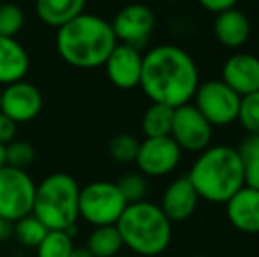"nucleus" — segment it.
Here are the masks:
<instances>
[{
    "instance_id": "obj_1",
    "label": "nucleus",
    "mask_w": 259,
    "mask_h": 257,
    "mask_svg": "<svg viewBox=\"0 0 259 257\" xmlns=\"http://www.w3.org/2000/svg\"><path fill=\"white\" fill-rule=\"evenodd\" d=\"M192 55L175 44H159L143 55L140 88L150 102L178 108L189 104L199 86Z\"/></svg>"
},
{
    "instance_id": "obj_2",
    "label": "nucleus",
    "mask_w": 259,
    "mask_h": 257,
    "mask_svg": "<svg viewBox=\"0 0 259 257\" xmlns=\"http://www.w3.org/2000/svg\"><path fill=\"white\" fill-rule=\"evenodd\" d=\"M116 44L111 23L87 11L57 28L55 35L58 57L74 69L103 67Z\"/></svg>"
},
{
    "instance_id": "obj_3",
    "label": "nucleus",
    "mask_w": 259,
    "mask_h": 257,
    "mask_svg": "<svg viewBox=\"0 0 259 257\" xmlns=\"http://www.w3.org/2000/svg\"><path fill=\"white\" fill-rule=\"evenodd\" d=\"M187 178L199 199L221 204L243 187V161L233 146H208L198 153Z\"/></svg>"
},
{
    "instance_id": "obj_4",
    "label": "nucleus",
    "mask_w": 259,
    "mask_h": 257,
    "mask_svg": "<svg viewBox=\"0 0 259 257\" xmlns=\"http://www.w3.org/2000/svg\"><path fill=\"white\" fill-rule=\"evenodd\" d=\"M115 226L122 236L123 247L143 257H155L166 252L173 236L171 220L159 204L147 199L127 204Z\"/></svg>"
},
{
    "instance_id": "obj_5",
    "label": "nucleus",
    "mask_w": 259,
    "mask_h": 257,
    "mask_svg": "<svg viewBox=\"0 0 259 257\" xmlns=\"http://www.w3.org/2000/svg\"><path fill=\"white\" fill-rule=\"evenodd\" d=\"M79 183L69 173H52L35 185L32 215L50 231H67L74 234L79 219Z\"/></svg>"
},
{
    "instance_id": "obj_6",
    "label": "nucleus",
    "mask_w": 259,
    "mask_h": 257,
    "mask_svg": "<svg viewBox=\"0 0 259 257\" xmlns=\"http://www.w3.org/2000/svg\"><path fill=\"white\" fill-rule=\"evenodd\" d=\"M125 208L127 201L115 182L94 180L79 189V219L92 227L115 226Z\"/></svg>"
},
{
    "instance_id": "obj_7",
    "label": "nucleus",
    "mask_w": 259,
    "mask_h": 257,
    "mask_svg": "<svg viewBox=\"0 0 259 257\" xmlns=\"http://www.w3.org/2000/svg\"><path fill=\"white\" fill-rule=\"evenodd\" d=\"M34 178L27 169L4 166L0 169V217L9 224L30 215L35 197Z\"/></svg>"
},
{
    "instance_id": "obj_8",
    "label": "nucleus",
    "mask_w": 259,
    "mask_h": 257,
    "mask_svg": "<svg viewBox=\"0 0 259 257\" xmlns=\"http://www.w3.org/2000/svg\"><path fill=\"white\" fill-rule=\"evenodd\" d=\"M192 100V106L210 122L211 127H228L236 122L240 95L222 79H208L199 83Z\"/></svg>"
},
{
    "instance_id": "obj_9",
    "label": "nucleus",
    "mask_w": 259,
    "mask_h": 257,
    "mask_svg": "<svg viewBox=\"0 0 259 257\" xmlns=\"http://www.w3.org/2000/svg\"><path fill=\"white\" fill-rule=\"evenodd\" d=\"M171 139L180 146L182 151L201 153L208 146H211L213 127L210 122L192 106L191 102L175 108L173 125L169 132Z\"/></svg>"
},
{
    "instance_id": "obj_10",
    "label": "nucleus",
    "mask_w": 259,
    "mask_h": 257,
    "mask_svg": "<svg viewBox=\"0 0 259 257\" xmlns=\"http://www.w3.org/2000/svg\"><path fill=\"white\" fill-rule=\"evenodd\" d=\"M182 153L184 151L171 139V136L145 137L140 141V150L134 164L147 178H160L171 175L180 166Z\"/></svg>"
},
{
    "instance_id": "obj_11",
    "label": "nucleus",
    "mask_w": 259,
    "mask_h": 257,
    "mask_svg": "<svg viewBox=\"0 0 259 257\" xmlns=\"http://www.w3.org/2000/svg\"><path fill=\"white\" fill-rule=\"evenodd\" d=\"M109 23L120 44L141 48L155 30V14L145 4H127Z\"/></svg>"
},
{
    "instance_id": "obj_12",
    "label": "nucleus",
    "mask_w": 259,
    "mask_h": 257,
    "mask_svg": "<svg viewBox=\"0 0 259 257\" xmlns=\"http://www.w3.org/2000/svg\"><path fill=\"white\" fill-rule=\"evenodd\" d=\"M45 97L34 83L21 79L2 88V106L0 113L9 117L18 125L28 124L41 115Z\"/></svg>"
},
{
    "instance_id": "obj_13",
    "label": "nucleus",
    "mask_w": 259,
    "mask_h": 257,
    "mask_svg": "<svg viewBox=\"0 0 259 257\" xmlns=\"http://www.w3.org/2000/svg\"><path fill=\"white\" fill-rule=\"evenodd\" d=\"M104 72L108 81L118 90H134L140 86L143 55L140 48L129 44H116L104 62Z\"/></svg>"
},
{
    "instance_id": "obj_14",
    "label": "nucleus",
    "mask_w": 259,
    "mask_h": 257,
    "mask_svg": "<svg viewBox=\"0 0 259 257\" xmlns=\"http://www.w3.org/2000/svg\"><path fill=\"white\" fill-rule=\"evenodd\" d=\"M222 81L240 97L259 92V57L235 53L222 65Z\"/></svg>"
},
{
    "instance_id": "obj_15",
    "label": "nucleus",
    "mask_w": 259,
    "mask_h": 257,
    "mask_svg": "<svg viewBox=\"0 0 259 257\" xmlns=\"http://www.w3.org/2000/svg\"><path fill=\"white\" fill-rule=\"evenodd\" d=\"M198 202L199 195L192 187L191 180L187 176H180L164 189L159 206L164 212V215L173 224L191 219L198 208Z\"/></svg>"
},
{
    "instance_id": "obj_16",
    "label": "nucleus",
    "mask_w": 259,
    "mask_h": 257,
    "mask_svg": "<svg viewBox=\"0 0 259 257\" xmlns=\"http://www.w3.org/2000/svg\"><path fill=\"white\" fill-rule=\"evenodd\" d=\"M226 204L229 224L240 233L259 234V190L243 185Z\"/></svg>"
},
{
    "instance_id": "obj_17",
    "label": "nucleus",
    "mask_w": 259,
    "mask_h": 257,
    "mask_svg": "<svg viewBox=\"0 0 259 257\" xmlns=\"http://www.w3.org/2000/svg\"><path fill=\"white\" fill-rule=\"evenodd\" d=\"M250 32V20L243 11L238 7H233L224 13L215 14L213 21V35L215 41L228 49H238L249 41Z\"/></svg>"
},
{
    "instance_id": "obj_18",
    "label": "nucleus",
    "mask_w": 259,
    "mask_h": 257,
    "mask_svg": "<svg viewBox=\"0 0 259 257\" xmlns=\"http://www.w3.org/2000/svg\"><path fill=\"white\" fill-rule=\"evenodd\" d=\"M30 55L16 37H0V86L13 85L27 78Z\"/></svg>"
},
{
    "instance_id": "obj_19",
    "label": "nucleus",
    "mask_w": 259,
    "mask_h": 257,
    "mask_svg": "<svg viewBox=\"0 0 259 257\" xmlns=\"http://www.w3.org/2000/svg\"><path fill=\"white\" fill-rule=\"evenodd\" d=\"M35 16L45 25L60 28L85 13L87 0H35Z\"/></svg>"
},
{
    "instance_id": "obj_20",
    "label": "nucleus",
    "mask_w": 259,
    "mask_h": 257,
    "mask_svg": "<svg viewBox=\"0 0 259 257\" xmlns=\"http://www.w3.org/2000/svg\"><path fill=\"white\" fill-rule=\"evenodd\" d=\"M85 248L94 257H115L120 255L123 241L116 226H99L90 231Z\"/></svg>"
},
{
    "instance_id": "obj_21",
    "label": "nucleus",
    "mask_w": 259,
    "mask_h": 257,
    "mask_svg": "<svg viewBox=\"0 0 259 257\" xmlns=\"http://www.w3.org/2000/svg\"><path fill=\"white\" fill-rule=\"evenodd\" d=\"M175 108H169L166 104L152 102L145 110L141 117V130L145 137H164L169 136L171 125H173Z\"/></svg>"
},
{
    "instance_id": "obj_22",
    "label": "nucleus",
    "mask_w": 259,
    "mask_h": 257,
    "mask_svg": "<svg viewBox=\"0 0 259 257\" xmlns=\"http://www.w3.org/2000/svg\"><path fill=\"white\" fill-rule=\"evenodd\" d=\"M48 227L41 222L35 215H27L13 224V234L16 236L18 243L27 248H35L48 233Z\"/></svg>"
},
{
    "instance_id": "obj_23",
    "label": "nucleus",
    "mask_w": 259,
    "mask_h": 257,
    "mask_svg": "<svg viewBox=\"0 0 259 257\" xmlns=\"http://www.w3.org/2000/svg\"><path fill=\"white\" fill-rule=\"evenodd\" d=\"M74 250L72 234L67 231H48L41 243L35 247L37 257H71Z\"/></svg>"
},
{
    "instance_id": "obj_24",
    "label": "nucleus",
    "mask_w": 259,
    "mask_h": 257,
    "mask_svg": "<svg viewBox=\"0 0 259 257\" xmlns=\"http://www.w3.org/2000/svg\"><path fill=\"white\" fill-rule=\"evenodd\" d=\"M138 150H140V139L127 132L115 134L108 143L109 157L120 164H131L136 161Z\"/></svg>"
},
{
    "instance_id": "obj_25",
    "label": "nucleus",
    "mask_w": 259,
    "mask_h": 257,
    "mask_svg": "<svg viewBox=\"0 0 259 257\" xmlns=\"http://www.w3.org/2000/svg\"><path fill=\"white\" fill-rule=\"evenodd\" d=\"M116 187L120 189L123 199L127 201V204H133V202L145 201L148 192V182L147 176L138 173H125L118 178V182H115Z\"/></svg>"
},
{
    "instance_id": "obj_26",
    "label": "nucleus",
    "mask_w": 259,
    "mask_h": 257,
    "mask_svg": "<svg viewBox=\"0 0 259 257\" xmlns=\"http://www.w3.org/2000/svg\"><path fill=\"white\" fill-rule=\"evenodd\" d=\"M25 27V11L13 2L0 4V37H18Z\"/></svg>"
},
{
    "instance_id": "obj_27",
    "label": "nucleus",
    "mask_w": 259,
    "mask_h": 257,
    "mask_svg": "<svg viewBox=\"0 0 259 257\" xmlns=\"http://www.w3.org/2000/svg\"><path fill=\"white\" fill-rule=\"evenodd\" d=\"M35 161V148L25 139H14L6 146V166L27 169Z\"/></svg>"
},
{
    "instance_id": "obj_28",
    "label": "nucleus",
    "mask_w": 259,
    "mask_h": 257,
    "mask_svg": "<svg viewBox=\"0 0 259 257\" xmlns=\"http://www.w3.org/2000/svg\"><path fill=\"white\" fill-rule=\"evenodd\" d=\"M236 122L247 134L259 132V92L240 97V108Z\"/></svg>"
},
{
    "instance_id": "obj_29",
    "label": "nucleus",
    "mask_w": 259,
    "mask_h": 257,
    "mask_svg": "<svg viewBox=\"0 0 259 257\" xmlns=\"http://www.w3.org/2000/svg\"><path fill=\"white\" fill-rule=\"evenodd\" d=\"M236 150H238L242 161L259 159V132H249V134H247Z\"/></svg>"
},
{
    "instance_id": "obj_30",
    "label": "nucleus",
    "mask_w": 259,
    "mask_h": 257,
    "mask_svg": "<svg viewBox=\"0 0 259 257\" xmlns=\"http://www.w3.org/2000/svg\"><path fill=\"white\" fill-rule=\"evenodd\" d=\"M243 185L259 190V159L243 161Z\"/></svg>"
},
{
    "instance_id": "obj_31",
    "label": "nucleus",
    "mask_w": 259,
    "mask_h": 257,
    "mask_svg": "<svg viewBox=\"0 0 259 257\" xmlns=\"http://www.w3.org/2000/svg\"><path fill=\"white\" fill-rule=\"evenodd\" d=\"M16 136H18V124L11 120L9 117H6L4 113H0V144L7 146L14 139H18Z\"/></svg>"
},
{
    "instance_id": "obj_32",
    "label": "nucleus",
    "mask_w": 259,
    "mask_h": 257,
    "mask_svg": "<svg viewBox=\"0 0 259 257\" xmlns=\"http://www.w3.org/2000/svg\"><path fill=\"white\" fill-rule=\"evenodd\" d=\"M198 2L203 9L208 11V13L219 14V13H224V11L236 7V4H238L240 0H198Z\"/></svg>"
},
{
    "instance_id": "obj_33",
    "label": "nucleus",
    "mask_w": 259,
    "mask_h": 257,
    "mask_svg": "<svg viewBox=\"0 0 259 257\" xmlns=\"http://www.w3.org/2000/svg\"><path fill=\"white\" fill-rule=\"evenodd\" d=\"M11 233H13V224H9L7 220H4L2 217H0V241L9 238Z\"/></svg>"
},
{
    "instance_id": "obj_34",
    "label": "nucleus",
    "mask_w": 259,
    "mask_h": 257,
    "mask_svg": "<svg viewBox=\"0 0 259 257\" xmlns=\"http://www.w3.org/2000/svg\"><path fill=\"white\" fill-rule=\"evenodd\" d=\"M71 257H94V255L90 254V252L87 250L85 247H74V250H72Z\"/></svg>"
},
{
    "instance_id": "obj_35",
    "label": "nucleus",
    "mask_w": 259,
    "mask_h": 257,
    "mask_svg": "<svg viewBox=\"0 0 259 257\" xmlns=\"http://www.w3.org/2000/svg\"><path fill=\"white\" fill-rule=\"evenodd\" d=\"M6 166V146L0 144V169Z\"/></svg>"
},
{
    "instance_id": "obj_36",
    "label": "nucleus",
    "mask_w": 259,
    "mask_h": 257,
    "mask_svg": "<svg viewBox=\"0 0 259 257\" xmlns=\"http://www.w3.org/2000/svg\"><path fill=\"white\" fill-rule=\"evenodd\" d=\"M0 106H2V86H0Z\"/></svg>"
},
{
    "instance_id": "obj_37",
    "label": "nucleus",
    "mask_w": 259,
    "mask_h": 257,
    "mask_svg": "<svg viewBox=\"0 0 259 257\" xmlns=\"http://www.w3.org/2000/svg\"><path fill=\"white\" fill-rule=\"evenodd\" d=\"M191 257H208V255H203V254H198V255H191Z\"/></svg>"
},
{
    "instance_id": "obj_38",
    "label": "nucleus",
    "mask_w": 259,
    "mask_h": 257,
    "mask_svg": "<svg viewBox=\"0 0 259 257\" xmlns=\"http://www.w3.org/2000/svg\"><path fill=\"white\" fill-rule=\"evenodd\" d=\"M115 257H123V255H115Z\"/></svg>"
}]
</instances>
